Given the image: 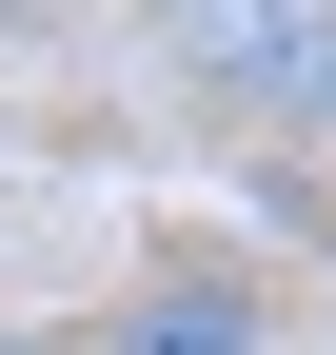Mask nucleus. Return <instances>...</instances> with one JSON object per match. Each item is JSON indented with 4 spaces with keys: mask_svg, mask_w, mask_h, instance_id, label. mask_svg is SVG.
Listing matches in <instances>:
<instances>
[{
    "mask_svg": "<svg viewBox=\"0 0 336 355\" xmlns=\"http://www.w3.org/2000/svg\"><path fill=\"white\" fill-rule=\"evenodd\" d=\"M198 79H237L258 119H336V0H158Z\"/></svg>",
    "mask_w": 336,
    "mask_h": 355,
    "instance_id": "nucleus-1",
    "label": "nucleus"
},
{
    "mask_svg": "<svg viewBox=\"0 0 336 355\" xmlns=\"http://www.w3.org/2000/svg\"><path fill=\"white\" fill-rule=\"evenodd\" d=\"M277 316H258V277H139L99 316V355H258Z\"/></svg>",
    "mask_w": 336,
    "mask_h": 355,
    "instance_id": "nucleus-2",
    "label": "nucleus"
},
{
    "mask_svg": "<svg viewBox=\"0 0 336 355\" xmlns=\"http://www.w3.org/2000/svg\"><path fill=\"white\" fill-rule=\"evenodd\" d=\"M60 20H79V0H0V40H60Z\"/></svg>",
    "mask_w": 336,
    "mask_h": 355,
    "instance_id": "nucleus-3",
    "label": "nucleus"
}]
</instances>
